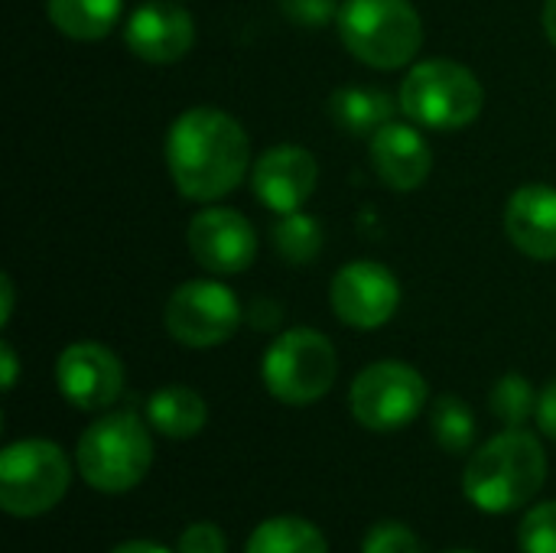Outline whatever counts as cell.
Returning a JSON list of instances; mask_svg holds the SVG:
<instances>
[{
  "mask_svg": "<svg viewBox=\"0 0 556 553\" xmlns=\"http://www.w3.org/2000/svg\"><path fill=\"white\" fill-rule=\"evenodd\" d=\"M0 300H3V310H0V326H7L10 323V316H13V280L3 274L0 277Z\"/></svg>",
  "mask_w": 556,
  "mask_h": 553,
  "instance_id": "cell-31",
  "label": "cell"
},
{
  "mask_svg": "<svg viewBox=\"0 0 556 553\" xmlns=\"http://www.w3.org/2000/svg\"><path fill=\"white\" fill-rule=\"evenodd\" d=\"M508 241L531 261H556V186L528 183L505 205Z\"/></svg>",
  "mask_w": 556,
  "mask_h": 553,
  "instance_id": "cell-16",
  "label": "cell"
},
{
  "mask_svg": "<svg viewBox=\"0 0 556 553\" xmlns=\"http://www.w3.org/2000/svg\"><path fill=\"white\" fill-rule=\"evenodd\" d=\"M427 381L414 365L384 359L355 375L349 407L365 430L394 433L420 417V411L427 407Z\"/></svg>",
  "mask_w": 556,
  "mask_h": 553,
  "instance_id": "cell-8",
  "label": "cell"
},
{
  "mask_svg": "<svg viewBox=\"0 0 556 553\" xmlns=\"http://www.w3.org/2000/svg\"><path fill=\"white\" fill-rule=\"evenodd\" d=\"M446 553H476V551H446Z\"/></svg>",
  "mask_w": 556,
  "mask_h": 553,
  "instance_id": "cell-34",
  "label": "cell"
},
{
  "mask_svg": "<svg viewBox=\"0 0 556 553\" xmlns=\"http://www.w3.org/2000/svg\"><path fill=\"white\" fill-rule=\"evenodd\" d=\"M336 26L342 46L378 72L410 65L424 46V20L410 0H345Z\"/></svg>",
  "mask_w": 556,
  "mask_h": 553,
  "instance_id": "cell-4",
  "label": "cell"
},
{
  "mask_svg": "<svg viewBox=\"0 0 556 553\" xmlns=\"http://www.w3.org/2000/svg\"><path fill=\"white\" fill-rule=\"evenodd\" d=\"M430 430H433V440L440 450L466 453L476 443V414L463 398L443 394V398H437V404L430 411Z\"/></svg>",
  "mask_w": 556,
  "mask_h": 553,
  "instance_id": "cell-22",
  "label": "cell"
},
{
  "mask_svg": "<svg viewBox=\"0 0 556 553\" xmlns=\"http://www.w3.org/2000/svg\"><path fill=\"white\" fill-rule=\"evenodd\" d=\"M72 482V463L52 440H16L0 453V508L10 518L52 512Z\"/></svg>",
  "mask_w": 556,
  "mask_h": 553,
  "instance_id": "cell-7",
  "label": "cell"
},
{
  "mask_svg": "<svg viewBox=\"0 0 556 553\" xmlns=\"http://www.w3.org/2000/svg\"><path fill=\"white\" fill-rule=\"evenodd\" d=\"M280 316H283V310H280V303H274V300H267V297H261V300H254L251 303V310H248V323L254 326V329H277L280 326Z\"/></svg>",
  "mask_w": 556,
  "mask_h": 553,
  "instance_id": "cell-29",
  "label": "cell"
},
{
  "mask_svg": "<svg viewBox=\"0 0 556 553\" xmlns=\"http://www.w3.org/2000/svg\"><path fill=\"white\" fill-rule=\"evenodd\" d=\"M521 553H556V502L534 505L518 528Z\"/></svg>",
  "mask_w": 556,
  "mask_h": 553,
  "instance_id": "cell-24",
  "label": "cell"
},
{
  "mask_svg": "<svg viewBox=\"0 0 556 553\" xmlns=\"http://www.w3.org/2000/svg\"><path fill=\"white\" fill-rule=\"evenodd\" d=\"M111 553H173L153 541H127V544H117Z\"/></svg>",
  "mask_w": 556,
  "mask_h": 553,
  "instance_id": "cell-32",
  "label": "cell"
},
{
  "mask_svg": "<svg viewBox=\"0 0 556 553\" xmlns=\"http://www.w3.org/2000/svg\"><path fill=\"white\" fill-rule=\"evenodd\" d=\"M538 391L531 388V381L525 375H505L489 398L492 414L505 424V427H525L528 420H534L538 414Z\"/></svg>",
  "mask_w": 556,
  "mask_h": 553,
  "instance_id": "cell-23",
  "label": "cell"
},
{
  "mask_svg": "<svg viewBox=\"0 0 556 553\" xmlns=\"http://www.w3.org/2000/svg\"><path fill=\"white\" fill-rule=\"evenodd\" d=\"M274 248L287 264L303 267V264L316 261L323 251V225L313 215H306L303 209L280 215L274 225Z\"/></svg>",
  "mask_w": 556,
  "mask_h": 553,
  "instance_id": "cell-21",
  "label": "cell"
},
{
  "mask_svg": "<svg viewBox=\"0 0 556 553\" xmlns=\"http://www.w3.org/2000/svg\"><path fill=\"white\" fill-rule=\"evenodd\" d=\"M176 553H228V538L212 521H195L179 535Z\"/></svg>",
  "mask_w": 556,
  "mask_h": 553,
  "instance_id": "cell-26",
  "label": "cell"
},
{
  "mask_svg": "<svg viewBox=\"0 0 556 553\" xmlns=\"http://www.w3.org/2000/svg\"><path fill=\"white\" fill-rule=\"evenodd\" d=\"M368 153L378 179L394 192L420 189L433 169V150L420 134V127L414 124H401V121L384 124L378 134H371Z\"/></svg>",
  "mask_w": 556,
  "mask_h": 553,
  "instance_id": "cell-15",
  "label": "cell"
},
{
  "mask_svg": "<svg viewBox=\"0 0 556 553\" xmlns=\"http://www.w3.org/2000/svg\"><path fill=\"white\" fill-rule=\"evenodd\" d=\"M362 553H424V544H420V538L407 525L381 521V525H375L365 535Z\"/></svg>",
  "mask_w": 556,
  "mask_h": 553,
  "instance_id": "cell-25",
  "label": "cell"
},
{
  "mask_svg": "<svg viewBox=\"0 0 556 553\" xmlns=\"http://www.w3.org/2000/svg\"><path fill=\"white\" fill-rule=\"evenodd\" d=\"M547 482V453L525 427H505V433L482 443L466 473L463 495L482 515H508L525 508Z\"/></svg>",
  "mask_w": 556,
  "mask_h": 553,
  "instance_id": "cell-2",
  "label": "cell"
},
{
  "mask_svg": "<svg viewBox=\"0 0 556 553\" xmlns=\"http://www.w3.org/2000/svg\"><path fill=\"white\" fill-rule=\"evenodd\" d=\"M124 13V0H46L49 23L78 42L104 39Z\"/></svg>",
  "mask_w": 556,
  "mask_h": 553,
  "instance_id": "cell-19",
  "label": "cell"
},
{
  "mask_svg": "<svg viewBox=\"0 0 556 553\" xmlns=\"http://www.w3.org/2000/svg\"><path fill=\"white\" fill-rule=\"evenodd\" d=\"M541 23H544V33H547V39H551V42L556 46V0H544Z\"/></svg>",
  "mask_w": 556,
  "mask_h": 553,
  "instance_id": "cell-33",
  "label": "cell"
},
{
  "mask_svg": "<svg viewBox=\"0 0 556 553\" xmlns=\"http://www.w3.org/2000/svg\"><path fill=\"white\" fill-rule=\"evenodd\" d=\"M280 10L296 23V26H326L339 16V0H280Z\"/></svg>",
  "mask_w": 556,
  "mask_h": 553,
  "instance_id": "cell-27",
  "label": "cell"
},
{
  "mask_svg": "<svg viewBox=\"0 0 556 553\" xmlns=\"http://www.w3.org/2000/svg\"><path fill=\"white\" fill-rule=\"evenodd\" d=\"M147 424L166 440H192L208 424V404L186 385H166L147 398Z\"/></svg>",
  "mask_w": 556,
  "mask_h": 553,
  "instance_id": "cell-17",
  "label": "cell"
},
{
  "mask_svg": "<svg viewBox=\"0 0 556 553\" xmlns=\"http://www.w3.org/2000/svg\"><path fill=\"white\" fill-rule=\"evenodd\" d=\"M0 362H3V391H13L16 375H20V362H16V352H13V345L7 339L0 345Z\"/></svg>",
  "mask_w": 556,
  "mask_h": 553,
  "instance_id": "cell-30",
  "label": "cell"
},
{
  "mask_svg": "<svg viewBox=\"0 0 556 553\" xmlns=\"http://www.w3.org/2000/svg\"><path fill=\"white\" fill-rule=\"evenodd\" d=\"M261 378L280 404L306 407L332 391L339 378V352L319 329H287L267 345Z\"/></svg>",
  "mask_w": 556,
  "mask_h": 553,
  "instance_id": "cell-6",
  "label": "cell"
},
{
  "mask_svg": "<svg viewBox=\"0 0 556 553\" xmlns=\"http://www.w3.org/2000/svg\"><path fill=\"white\" fill-rule=\"evenodd\" d=\"M319 183V163L306 147L280 143L264 150L251 166V189L261 205L277 215L300 212Z\"/></svg>",
  "mask_w": 556,
  "mask_h": 553,
  "instance_id": "cell-13",
  "label": "cell"
},
{
  "mask_svg": "<svg viewBox=\"0 0 556 553\" xmlns=\"http://www.w3.org/2000/svg\"><path fill=\"white\" fill-rule=\"evenodd\" d=\"M130 411L98 417L75 447V466L88 489L104 495H124L137 489L153 466V437Z\"/></svg>",
  "mask_w": 556,
  "mask_h": 553,
  "instance_id": "cell-3",
  "label": "cell"
},
{
  "mask_svg": "<svg viewBox=\"0 0 556 553\" xmlns=\"http://www.w3.org/2000/svg\"><path fill=\"white\" fill-rule=\"evenodd\" d=\"M534 420H538V430H541L547 440H554L556 443V381H551V385L541 391Z\"/></svg>",
  "mask_w": 556,
  "mask_h": 553,
  "instance_id": "cell-28",
  "label": "cell"
},
{
  "mask_svg": "<svg viewBox=\"0 0 556 553\" xmlns=\"http://www.w3.org/2000/svg\"><path fill=\"white\" fill-rule=\"evenodd\" d=\"M397 104L407 121L427 130H463L485 104L476 72L453 59H424L401 81Z\"/></svg>",
  "mask_w": 556,
  "mask_h": 553,
  "instance_id": "cell-5",
  "label": "cell"
},
{
  "mask_svg": "<svg viewBox=\"0 0 556 553\" xmlns=\"http://www.w3.org/2000/svg\"><path fill=\"white\" fill-rule=\"evenodd\" d=\"M59 394L78 411H104L124 391V365L101 342H72L55 362Z\"/></svg>",
  "mask_w": 556,
  "mask_h": 553,
  "instance_id": "cell-12",
  "label": "cell"
},
{
  "mask_svg": "<svg viewBox=\"0 0 556 553\" xmlns=\"http://www.w3.org/2000/svg\"><path fill=\"white\" fill-rule=\"evenodd\" d=\"M394 98L381 88H362V85H345L332 91L329 98V114L336 127H342L349 137H371L384 124L394 121Z\"/></svg>",
  "mask_w": 556,
  "mask_h": 553,
  "instance_id": "cell-18",
  "label": "cell"
},
{
  "mask_svg": "<svg viewBox=\"0 0 556 553\" xmlns=\"http://www.w3.org/2000/svg\"><path fill=\"white\" fill-rule=\"evenodd\" d=\"M186 241H189L195 264L208 274H218V277L244 274L257 257L254 225L241 212L225 209V205L202 209L189 222Z\"/></svg>",
  "mask_w": 556,
  "mask_h": 553,
  "instance_id": "cell-11",
  "label": "cell"
},
{
  "mask_svg": "<svg viewBox=\"0 0 556 553\" xmlns=\"http://www.w3.org/2000/svg\"><path fill=\"white\" fill-rule=\"evenodd\" d=\"M166 166L182 199H225L251 169L248 130L222 108H189L173 121L166 134Z\"/></svg>",
  "mask_w": 556,
  "mask_h": 553,
  "instance_id": "cell-1",
  "label": "cell"
},
{
  "mask_svg": "<svg viewBox=\"0 0 556 553\" xmlns=\"http://www.w3.org/2000/svg\"><path fill=\"white\" fill-rule=\"evenodd\" d=\"M244 553H329V544L313 521L296 515H280L261 521L251 531Z\"/></svg>",
  "mask_w": 556,
  "mask_h": 553,
  "instance_id": "cell-20",
  "label": "cell"
},
{
  "mask_svg": "<svg viewBox=\"0 0 556 553\" xmlns=\"http://www.w3.org/2000/svg\"><path fill=\"white\" fill-rule=\"evenodd\" d=\"M127 49L150 65H173L189 55L195 42V23L176 0H147L124 23Z\"/></svg>",
  "mask_w": 556,
  "mask_h": 553,
  "instance_id": "cell-14",
  "label": "cell"
},
{
  "mask_svg": "<svg viewBox=\"0 0 556 553\" xmlns=\"http://www.w3.org/2000/svg\"><path fill=\"white\" fill-rule=\"evenodd\" d=\"M241 319L244 313L238 297L218 280L179 284L169 293L163 313L166 332L186 349H215L228 342L238 332Z\"/></svg>",
  "mask_w": 556,
  "mask_h": 553,
  "instance_id": "cell-9",
  "label": "cell"
},
{
  "mask_svg": "<svg viewBox=\"0 0 556 553\" xmlns=\"http://www.w3.org/2000/svg\"><path fill=\"white\" fill-rule=\"evenodd\" d=\"M329 303L345 326L381 329L401 306V284L378 261H349L332 277Z\"/></svg>",
  "mask_w": 556,
  "mask_h": 553,
  "instance_id": "cell-10",
  "label": "cell"
}]
</instances>
